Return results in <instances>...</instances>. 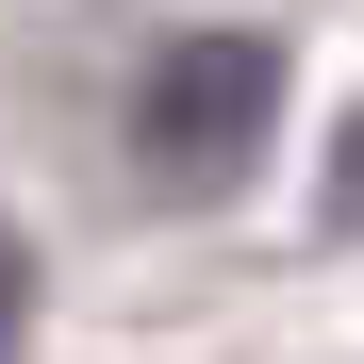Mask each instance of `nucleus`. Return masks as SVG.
<instances>
[{
    "instance_id": "1",
    "label": "nucleus",
    "mask_w": 364,
    "mask_h": 364,
    "mask_svg": "<svg viewBox=\"0 0 364 364\" xmlns=\"http://www.w3.org/2000/svg\"><path fill=\"white\" fill-rule=\"evenodd\" d=\"M265 116H282V50L265 33H166L149 83H133V149H149L166 199H232Z\"/></svg>"
},
{
    "instance_id": "2",
    "label": "nucleus",
    "mask_w": 364,
    "mask_h": 364,
    "mask_svg": "<svg viewBox=\"0 0 364 364\" xmlns=\"http://www.w3.org/2000/svg\"><path fill=\"white\" fill-rule=\"evenodd\" d=\"M331 215L364 232V116H348V133H331Z\"/></svg>"
}]
</instances>
